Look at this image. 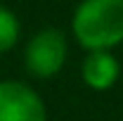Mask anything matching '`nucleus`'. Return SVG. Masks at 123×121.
I'll list each match as a JSON object with an SVG mask.
<instances>
[{"mask_svg":"<svg viewBox=\"0 0 123 121\" xmlns=\"http://www.w3.org/2000/svg\"><path fill=\"white\" fill-rule=\"evenodd\" d=\"M0 121H47L43 97L21 81H0Z\"/></svg>","mask_w":123,"mask_h":121,"instance_id":"3","label":"nucleus"},{"mask_svg":"<svg viewBox=\"0 0 123 121\" xmlns=\"http://www.w3.org/2000/svg\"><path fill=\"white\" fill-rule=\"evenodd\" d=\"M19 33H21V24H19L17 14L0 5V55L17 45Z\"/></svg>","mask_w":123,"mask_h":121,"instance_id":"5","label":"nucleus"},{"mask_svg":"<svg viewBox=\"0 0 123 121\" xmlns=\"http://www.w3.org/2000/svg\"><path fill=\"white\" fill-rule=\"evenodd\" d=\"M71 33L88 52H111L123 43V0H85L71 17Z\"/></svg>","mask_w":123,"mask_h":121,"instance_id":"1","label":"nucleus"},{"mask_svg":"<svg viewBox=\"0 0 123 121\" xmlns=\"http://www.w3.org/2000/svg\"><path fill=\"white\" fill-rule=\"evenodd\" d=\"M69 57V40L59 29H40L24 47V67L36 78H52L64 69Z\"/></svg>","mask_w":123,"mask_h":121,"instance_id":"2","label":"nucleus"},{"mask_svg":"<svg viewBox=\"0 0 123 121\" xmlns=\"http://www.w3.org/2000/svg\"><path fill=\"white\" fill-rule=\"evenodd\" d=\"M118 76H121V64L111 52H88L80 64L83 83L97 93L114 88Z\"/></svg>","mask_w":123,"mask_h":121,"instance_id":"4","label":"nucleus"}]
</instances>
